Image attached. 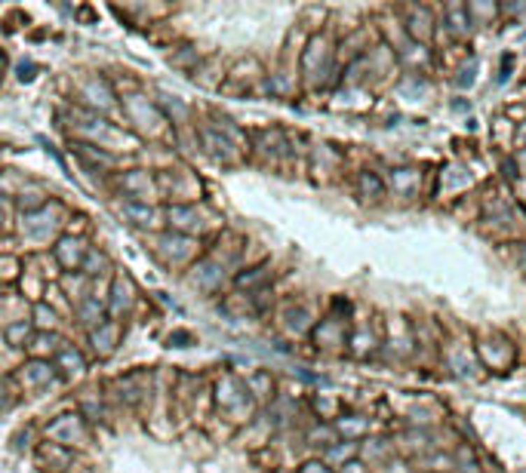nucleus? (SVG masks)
I'll list each match as a JSON object with an SVG mask.
<instances>
[]
</instances>
